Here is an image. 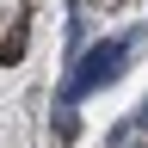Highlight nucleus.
<instances>
[{
	"label": "nucleus",
	"instance_id": "1",
	"mask_svg": "<svg viewBox=\"0 0 148 148\" xmlns=\"http://www.w3.org/2000/svg\"><path fill=\"white\" fill-rule=\"evenodd\" d=\"M136 43H142V25H130L123 37H105V43H92L80 62L68 68L62 99H56V105H80L86 92H99V86H111V80H123V68H130V56H136Z\"/></svg>",
	"mask_w": 148,
	"mask_h": 148
},
{
	"label": "nucleus",
	"instance_id": "2",
	"mask_svg": "<svg viewBox=\"0 0 148 148\" xmlns=\"http://www.w3.org/2000/svg\"><path fill=\"white\" fill-rule=\"evenodd\" d=\"M25 25H31V0H18V18H12V31L0 37V62H18V56H25V37H31Z\"/></svg>",
	"mask_w": 148,
	"mask_h": 148
},
{
	"label": "nucleus",
	"instance_id": "3",
	"mask_svg": "<svg viewBox=\"0 0 148 148\" xmlns=\"http://www.w3.org/2000/svg\"><path fill=\"white\" fill-rule=\"evenodd\" d=\"M49 136H56V142H74V136H80V117H74V105H56V123H49Z\"/></svg>",
	"mask_w": 148,
	"mask_h": 148
},
{
	"label": "nucleus",
	"instance_id": "4",
	"mask_svg": "<svg viewBox=\"0 0 148 148\" xmlns=\"http://www.w3.org/2000/svg\"><path fill=\"white\" fill-rule=\"evenodd\" d=\"M130 130H148V99H142L136 111H130Z\"/></svg>",
	"mask_w": 148,
	"mask_h": 148
},
{
	"label": "nucleus",
	"instance_id": "5",
	"mask_svg": "<svg viewBox=\"0 0 148 148\" xmlns=\"http://www.w3.org/2000/svg\"><path fill=\"white\" fill-rule=\"evenodd\" d=\"M130 148H148V142H130Z\"/></svg>",
	"mask_w": 148,
	"mask_h": 148
}]
</instances>
